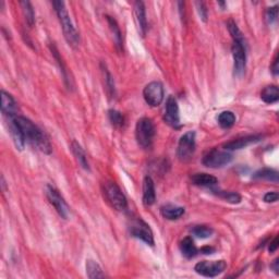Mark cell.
<instances>
[{
    "mask_svg": "<svg viewBox=\"0 0 279 279\" xmlns=\"http://www.w3.org/2000/svg\"><path fill=\"white\" fill-rule=\"evenodd\" d=\"M266 21H267V23L269 25H272L273 23H275L278 17V6H274V7H270L267 9V11H266Z\"/></svg>",
    "mask_w": 279,
    "mask_h": 279,
    "instance_id": "4dcf8cb0",
    "label": "cell"
},
{
    "mask_svg": "<svg viewBox=\"0 0 279 279\" xmlns=\"http://www.w3.org/2000/svg\"><path fill=\"white\" fill-rule=\"evenodd\" d=\"M107 22H108V25L109 28L111 30V33L113 35V41L116 43V46L118 48H121L122 47V36H121V32H120V29L119 26H118L116 20L113 19V17L107 16Z\"/></svg>",
    "mask_w": 279,
    "mask_h": 279,
    "instance_id": "484cf974",
    "label": "cell"
},
{
    "mask_svg": "<svg viewBox=\"0 0 279 279\" xmlns=\"http://www.w3.org/2000/svg\"><path fill=\"white\" fill-rule=\"evenodd\" d=\"M227 268V263L225 261H203L200 262L195 265L194 270L201 276L204 277H216L218 275H220L222 272H225V269Z\"/></svg>",
    "mask_w": 279,
    "mask_h": 279,
    "instance_id": "8fae6325",
    "label": "cell"
},
{
    "mask_svg": "<svg viewBox=\"0 0 279 279\" xmlns=\"http://www.w3.org/2000/svg\"><path fill=\"white\" fill-rule=\"evenodd\" d=\"M218 124L224 129H229L235 124V116L232 111H222L218 116Z\"/></svg>",
    "mask_w": 279,
    "mask_h": 279,
    "instance_id": "d4e9b609",
    "label": "cell"
},
{
    "mask_svg": "<svg viewBox=\"0 0 279 279\" xmlns=\"http://www.w3.org/2000/svg\"><path fill=\"white\" fill-rule=\"evenodd\" d=\"M161 216L168 220H176L185 214V208L173 204H166L160 207Z\"/></svg>",
    "mask_w": 279,
    "mask_h": 279,
    "instance_id": "ac0fdd59",
    "label": "cell"
},
{
    "mask_svg": "<svg viewBox=\"0 0 279 279\" xmlns=\"http://www.w3.org/2000/svg\"><path fill=\"white\" fill-rule=\"evenodd\" d=\"M9 132L11 134V138L13 140L16 147L19 151H22L25 146V138L24 134L22 133L20 126L16 124L13 118H9Z\"/></svg>",
    "mask_w": 279,
    "mask_h": 279,
    "instance_id": "e0dca14e",
    "label": "cell"
},
{
    "mask_svg": "<svg viewBox=\"0 0 279 279\" xmlns=\"http://www.w3.org/2000/svg\"><path fill=\"white\" fill-rule=\"evenodd\" d=\"M192 234H194L196 238L206 239L213 234V229L207 226H194L192 228Z\"/></svg>",
    "mask_w": 279,
    "mask_h": 279,
    "instance_id": "f546056e",
    "label": "cell"
},
{
    "mask_svg": "<svg viewBox=\"0 0 279 279\" xmlns=\"http://www.w3.org/2000/svg\"><path fill=\"white\" fill-rule=\"evenodd\" d=\"M232 160V155L228 151L212 150L203 157V164L208 168H221Z\"/></svg>",
    "mask_w": 279,
    "mask_h": 279,
    "instance_id": "ba28073f",
    "label": "cell"
},
{
    "mask_svg": "<svg viewBox=\"0 0 279 279\" xmlns=\"http://www.w3.org/2000/svg\"><path fill=\"white\" fill-rule=\"evenodd\" d=\"M21 7H22V11H23V16L24 19L30 26H33L34 21H35V13H34V9L32 7V3L30 1H21L20 2Z\"/></svg>",
    "mask_w": 279,
    "mask_h": 279,
    "instance_id": "83f0119b",
    "label": "cell"
},
{
    "mask_svg": "<svg viewBox=\"0 0 279 279\" xmlns=\"http://www.w3.org/2000/svg\"><path fill=\"white\" fill-rule=\"evenodd\" d=\"M134 16L137 21L139 32L142 36H145L147 31V20H146V11L145 6L143 1H137L134 3Z\"/></svg>",
    "mask_w": 279,
    "mask_h": 279,
    "instance_id": "9a60e30c",
    "label": "cell"
},
{
    "mask_svg": "<svg viewBox=\"0 0 279 279\" xmlns=\"http://www.w3.org/2000/svg\"><path fill=\"white\" fill-rule=\"evenodd\" d=\"M71 150H72L73 155H74V157H76V159L78 163V165H80L83 169L89 170L90 171L89 160H87L85 152H84V150H83L80 144H78L77 141H73L71 143Z\"/></svg>",
    "mask_w": 279,
    "mask_h": 279,
    "instance_id": "ffe728a7",
    "label": "cell"
},
{
    "mask_svg": "<svg viewBox=\"0 0 279 279\" xmlns=\"http://www.w3.org/2000/svg\"><path fill=\"white\" fill-rule=\"evenodd\" d=\"M191 181L194 186H206V187L214 186L218 183V180H217L216 177H214L209 173H205V172H200V173L193 174V176L191 177Z\"/></svg>",
    "mask_w": 279,
    "mask_h": 279,
    "instance_id": "d6986e66",
    "label": "cell"
},
{
    "mask_svg": "<svg viewBox=\"0 0 279 279\" xmlns=\"http://www.w3.org/2000/svg\"><path fill=\"white\" fill-rule=\"evenodd\" d=\"M155 133V125L150 118L143 117L137 122V126H135V138H137L139 145L141 147L150 148L153 142H154Z\"/></svg>",
    "mask_w": 279,
    "mask_h": 279,
    "instance_id": "3957f363",
    "label": "cell"
},
{
    "mask_svg": "<svg viewBox=\"0 0 279 279\" xmlns=\"http://www.w3.org/2000/svg\"><path fill=\"white\" fill-rule=\"evenodd\" d=\"M272 268L274 269V272L278 274V270H279V259H276L274 261V263L272 264Z\"/></svg>",
    "mask_w": 279,
    "mask_h": 279,
    "instance_id": "74e56055",
    "label": "cell"
},
{
    "mask_svg": "<svg viewBox=\"0 0 279 279\" xmlns=\"http://www.w3.org/2000/svg\"><path fill=\"white\" fill-rule=\"evenodd\" d=\"M129 231L132 237L142 240L148 246H154V234H153L151 227L141 217L133 218L130 220Z\"/></svg>",
    "mask_w": 279,
    "mask_h": 279,
    "instance_id": "5b68a950",
    "label": "cell"
},
{
    "mask_svg": "<svg viewBox=\"0 0 279 279\" xmlns=\"http://www.w3.org/2000/svg\"><path fill=\"white\" fill-rule=\"evenodd\" d=\"M164 120L172 128H180V115H179V106L177 99L173 96H169L166 102Z\"/></svg>",
    "mask_w": 279,
    "mask_h": 279,
    "instance_id": "7c38bea8",
    "label": "cell"
},
{
    "mask_svg": "<svg viewBox=\"0 0 279 279\" xmlns=\"http://www.w3.org/2000/svg\"><path fill=\"white\" fill-rule=\"evenodd\" d=\"M105 81H106V85L108 87V90L110 91V95H115V83H113V78L111 77L110 72L108 71L106 68L103 69Z\"/></svg>",
    "mask_w": 279,
    "mask_h": 279,
    "instance_id": "d6a6232c",
    "label": "cell"
},
{
    "mask_svg": "<svg viewBox=\"0 0 279 279\" xmlns=\"http://www.w3.org/2000/svg\"><path fill=\"white\" fill-rule=\"evenodd\" d=\"M104 196L116 211L122 212L128 207V201H126L125 195L122 193L121 189L115 182L107 181L104 183Z\"/></svg>",
    "mask_w": 279,
    "mask_h": 279,
    "instance_id": "277c9868",
    "label": "cell"
},
{
    "mask_svg": "<svg viewBox=\"0 0 279 279\" xmlns=\"http://www.w3.org/2000/svg\"><path fill=\"white\" fill-rule=\"evenodd\" d=\"M261 98L266 104L276 103L279 98V91L276 85H268L261 92Z\"/></svg>",
    "mask_w": 279,
    "mask_h": 279,
    "instance_id": "7402d4cb",
    "label": "cell"
},
{
    "mask_svg": "<svg viewBox=\"0 0 279 279\" xmlns=\"http://www.w3.org/2000/svg\"><path fill=\"white\" fill-rule=\"evenodd\" d=\"M86 274H87V277L92 279L105 277L103 269L100 268V266L93 260L86 261Z\"/></svg>",
    "mask_w": 279,
    "mask_h": 279,
    "instance_id": "603a6c76",
    "label": "cell"
},
{
    "mask_svg": "<svg viewBox=\"0 0 279 279\" xmlns=\"http://www.w3.org/2000/svg\"><path fill=\"white\" fill-rule=\"evenodd\" d=\"M253 178L255 179H264V180H268L277 183L278 182V171L275 169L270 168H263L256 171Z\"/></svg>",
    "mask_w": 279,
    "mask_h": 279,
    "instance_id": "cb8c5ba5",
    "label": "cell"
},
{
    "mask_svg": "<svg viewBox=\"0 0 279 279\" xmlns=\"http://www.w3.org/2000/svg\"><path fill=\"white\" fill-rule=\"evenodd\" d=\"M278 237H275L273 239V241H270L269 243V247H268V251L270 253H274L275 251H277V248H278Z\"/></svg>",
    "mask_w": 279,
    "mask_h": 279,
    "instance_id": "d590c367",
    "label": "cell"
},
{
    "mask_svg": "<svg viewBox=\"0 0 279 279\" xmlns=\"http://www.w3.org/2000/svg\"><path fill=\"white\" fill-rule=\"evenodd\" d=\"M13 119L20 126L22 133L24 134L25 141H28L31 145L43 152L44 154H50L52 147L49 140L34 122L23 116H16Z\"/></svg>",
    "mask_w": 279,
    "mask_h": 279,
    "instance_id": "6da1fadb",
    "label": "cell"
},
{
    "mask_svg": "<svg viewBox=\"0 0 279 279\" xmlns=\"http://www.w3.org/2000/svg\"><path fill=\"white\" fill-rule=\"evenodd\" d=\"M180 251L182 253V255L186 257V259H192L196 254H198V248H196L194 241L192 240L191 237H186L180 242Z\"/></svg>",
    "mask_w": 279,
    "mask_h": 279,
    "instance_id": "44dd1931",
    "label": "cell"
},
{
    "mask_svg": "<svg viewBox=\"0 0 279 279\" xmlns=\"http://www.w3.org/2000/svg\"><path fill=\"white\" fill-rule=\"evenodd\" d=\"M1 111L8 118L19 116L17 115V105L15 98L4 91H1Z\"/></svg>",
    "mask_w": 279,
    "mask_h": 279,
    "instance_id": "5bb4252c",
    "label": "cell"
},
{
    "mask_svg": "<svg viewBox=\"0 0 279 279\" xmlns=\"http://www.w3.org/2000/svg\"><path fill=\"white\" fill-rule=\"evenodd\" d=\"M261 139H262L261 135H247V137L235 139V140H232V141L224 144V147L226 151L241 150V148L251 145V144L253 143L261 141Z\"/></svg>",
    "mask_w": 279,
    "mask_h": 279,
    "instance_id": "4fadbf2b",
    "label": "cell"
},
{
    "mask_svg": "<svg viewBox=\"0 0 279 279\" xmlns=\"http://www.w3.org/2000/svg\"><path fill=\"white\" fill-rule=\"evenodd\" d=\"M51 51H52V55H54L55 57V59L57 60V62H58L59 64V67L61 69V71H62V76H63V80L67 82L69 78H68V76H67V70H65V67H64V64L62 62V60H61L60 58V55H59V51L57 50V48L55 46H52L51 47Z\"/></svg>",
    "mask_w": 279,
    "mask_h": 279,
    "instance_id": "1f68e13d",
    "label": "cell"
},
{
    "mask_svg": "<svg viewBox=\"0 0 279 279\" xmlns=\"http://www.w3.org/2000/svg\"><path fill=\"white\" fill-rule=\"evenodd\" d=\"M233 57V68L234 74L237 77L243 76L246 71L247 65V50H246V41H233L232 47H231Z\"/></svg>",
    "mask_w": 279,
    "mask_h": 279,
    "instance_id": "52a82bcc",
    "label": "cell"
},
{
    "mask_svg": "<svg viewBox=\"0 0 279 279\" xmlns=\"http://www.w3.org/2000/svg\"><path fill=\"white\" fill-rule=\"evenodd\" d=\"M108 118L110 120L111 124L116 128H120L124 124V117L121 112L115 110V109H110L108 111Z\"/></svg>",
    "mask_w": 279,
    "mask_h": 279,
    "instance_id": "f1b7e54d",
    "label": "cell"
},
{
    "mask_svg": "<svg viewBox=\"0 0 279 279\" xmlns=\"http://www.w3.org/2000/svg\"><path fill=\"white\" fill-rule=\"evenodd\" d=\"M214 251V248H202V252H204L205 254H211V252H213Z\"/></svg>",
    "mask_w": 279,
    "mask_h": 279,
    "instance_id": "f35d334b",
    "label": "cell"
},
{
    "mask_svg": "<svg viewBox=\"0 0 279 279\" xmlns=\"http://www.w3.org/2000/svg\"><path fill=\"white\" fill-rule=\"evenodd\" d=\"M46 196L49 203L55 207L56 212L59 214V216L62 217L63 219H68L70 215V208L62 198V195L59 193V191L52 186L48 185L46 186Z\"/></svg>",
    "mask_w": 279,
    "mask_h": 279,
    "instance_id": "9c48e42d",
    "label": "cell"
},
{
    "mask_svg": "<svg viewBox=\"0 0 279 279\" xmlns=\"http://www.w3.org/2000/svg\"><path fill=\"white\" fill-rule=\"evenodd\" d=\"M143 97L146 104L152 107H157L164 100V86L158 81L148 83L143 90Z\"/></svg>",
    "mask_w": 279,
    "mask_h": 279,
    "instance_id": "30bf717a",
    "label": "cell"
},
{
    "mask_svg": "<svg viewBox=\"0 0 279 279\" xmlns=\"http://www.w3.org/2000/svg\"><path fill=\"white\" fill-rule=\"evenodd\" d=\"M195 152V132L190 131L182 135L179 140L177 156L181 161H187L192 158Z\"/></svg>",
    "mask_w": 279,
    "mask_h": 279,
    "instance_id": "8992f818",
    "label": "cell"
},
{
    "mask_svg": "<svg viewBox=\"0 0 279 279\" xmlns=\"http://www.w3.org/2000/svg\"><path fill=\"white\" fill-rule=\"evenodd\" d=\"M272 72H273L274 76H277L278 72H279V68H278V55L275 56V59H274V61H273Z\"/></svg>",
    "mask_w": 279,
    "mask_h": 279,
    "instance_id": "8d00e7d4",
    "label": "cell"
},
{
    "mask_svg": "<svg viewBox=\"0 0 279 279\" xmlns=\"http://www.w3.org/2000/svg\"><path fill=\"white\" fill-rule=\"evenodd\" d=\"M279 195L277 192H268L264 195V201L266 203H275L278 201Z\"/></svg>",
    "mask_w": 279,
    "mask_h": 279,
    "instance_id": "e575fe53",
    "label": "cell"
},
{
    "mask_svg": "<svg viewBox=\"0 0 279 279\" xmlns=\"http://www.w3.org/2000/svg\"><path fill=\"white\" fill-rule=\"evenodd\" d=\"M213 193L219 196L222 200H225L226 202H229L231 204H238L241 202V196L237 192H230V191H217L213 190Z\"/></svg>",
    "mask_w": 279,
    "mask_h": 279,
    "instance_id": "4316f807",
    "label": "cell"
},
{
    "mask_svg": "<svg viewBox=\"0 0 279 279\" xmlns=\"http://www.w3.org/2000/svg\"><path fill=\"white\" fill-rule=\"evenodd\" d=\"M156 192L155 185L150 176H146L143 180V204L145 206H151L155 203Z\"/></svg>",
    "mask_w": 279,
    "mask_h": 279,
    "instance_id": "2e32d148",
    "label": "cell"
},
{
    "mask_svg": "<svg viewBox=\"0 0 279 279\" xmlns=\"http://www.w3.org/2000/svg\"><path fill=\"white\" fill-rule=\"evenodd\" d=\"M196 6H198V11H199V15L201 16V19H202L204 22H206L207 20V9L205 7V3L204 2H196Z\"/></svg>",
    "mask_w": 279,
    "mask_h": 279,
    "instance_id": "836d02e7",
    "label": "cell"
},
{
    "mask_svg": "<svg viewBox=\"0 0 279 279\" xmlns=\"http://www.w3.org/2000/svg\"><path fill=\"white\" fill-rule=\"evenodd\" d=\"M52 6L55 8V11L58 16L59 22L62 28L64 38L67 39L69 45L77 46L78 42H80V36H78V31L74 28L70 16L68 13L67 8H65V3L63 1H52Z\"/></svg>",
    "mask_w": 279,
    "mask_h": 279,
    "instance_id": "7a4b0ae2",
    "label": "cell"
}]
</instances>
